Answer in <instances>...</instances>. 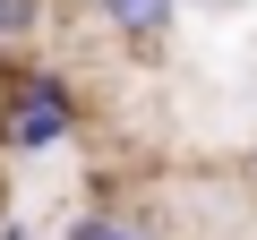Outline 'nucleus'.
<instances>
[{
  "label": "nucleus",
  "mask_w": 257,
  "mask_h": 240,
  "mask_svg": "<svg viewBox=\"0 0 257 240\" xmlns=\"http://www.w3.org/2000/svg\"><path fill=\"white\" fill-rule=\"evenodd\" d=\"M0 214H9V180H0Z\"/></svg>",
  "instance_id": "423d86ee"
},
{
  "label": "nucleus",
  "mask_w": 257,
  "mask_h": 240,
  "mask_svg": "<svg viewBox=\"0 0 257 240\" xmlns=\"http://www.w3.org/2000/svg\"><path fill=\"white\" fill-rule=\"evenodd\" d=\"M60 240H163V223L138 214V206H120V197H86V206L60 223Z\"/></svg>",
  "instance_id": "7ed1b4c3"
},
{
  "label": "nucleus",
  "mask_w": 257,
  "mask_h": 240,
  "mask_svg": "<svg viewBox=\"0 0 257 240\" xmlns=\"http://www.w3.org/2000/svg\"><path fill=\"white\" fill-rule=\"evenodd\" d=\"M0 240H35V231H26V214H0Z\"/></svg>",
  "instance_id": "39448f33"
},
{
  "label": "nucleus",
  "mask_w": 257,
  "mask_h": 240,
  "mask_svg": "<svg viewBox=\"0 0 257 240\" xmlns=\"http://www.w3.org/2000/svg\"><path fill=\"white\" fill-rule=\"evenodd\" d=\"M86 129V86L43 52H0V163H35Z\"/></svg>",
  "instance_id": "f257e3e1"
},
{
  "label": "nucleus",
  "mask_w": 257,
  "mask_h": 240,
  "mask_svg": "<svg viewBox=\"0 0 257 240\" xmlns=\"http://www.w3.org/2000/svg\"><path fill=\"white\" fill-rule=\"evenodd\" d=\"M86 9H94V26H103L128 60H163L172 35H180V9H189V0H86Z\"/></svg>",
  "instance_id": "f03ea898"
},
{
  "label": "nucleus",
  "mask_w": 257,
  "mask_h": 240,
  "mask_svg": "<svg viewBox=\"0 0 257 240\" xmlns=\"http://www.w3.org/2000/svg\"><path fill=\"white\" fill-rule=\"evenodd\" d=\"M52 9H60V0H0V52H26L52 26Z\"/></svg>",
  "instance_id": "20e7f679"
}]
</instances>
